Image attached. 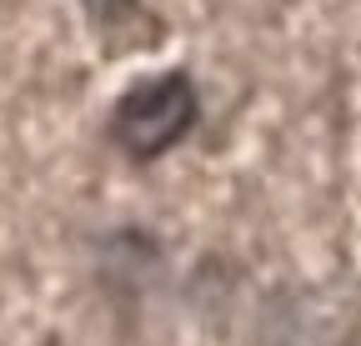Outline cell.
Returning a JSON list of instances; mask_svg holds the SVG:
<instances>
[{
  "label": "cell",
  "instance_id": "cell-1",
  "mask_svg": "<svg viewBox=\"0 0 361 346\" xmlns=\"http://www.w3.org/2000/svg\"><path fill=\"white\" fill-rule=\"evenodd\" d=\"M196 116H201L196 80L180 75V70H166V75H151V80H135L130 91L116 101L111 141L130 161H156V156L176 151L191 136Z\"/></svg>",
  "mask_w": 361,
  "mask_h": 346
}]
</instances>
